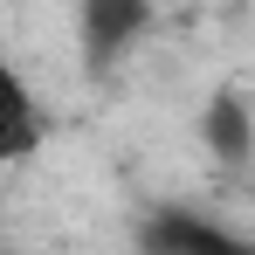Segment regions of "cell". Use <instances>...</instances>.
I'll return each instance as SVG.
<instances>
[{
	"label": "cell",
	"instance_id": "1",
	"mask_svg": "<svg viewBox=\"0 0 255 255\" xmlns=\"http://www.w3.org/2000/svg\"><path fill=\"white\" fill-rule=\"evenodd\" d=\"M138 249L145 255H255L249 235H235V228H221L193 207H159L138 228Z\"/></svg>",
	"mask_w": 255,
	"mask_h": 255
},
{
	"label": "cell",
	"instance_id": "2",
	"mask_svg": "<svg viewBox=\"0 0 255 255\" xmlns=\"http://www.w3.org/2000/svg\"><path fill=\"white\" fill-rule=\"evenodd\" d=\"M76 28H83V55L90 69L125 62L138 35L152 28V0H76Z\"/></svg>",
	"mask_w": 255,
	"mask_h": 255
},
{
	"label": "cell",
	"instance_id": "3",
	"mask_svg": "<svg viewBox=\"0 0 255 255\" xmlns=\"http://www.w3.org/2000/svg\"><path fill=\"white\" fill-rule=\"evenodd\" d=\"M48 138V111L42 97L28 90V76L14 69V62H0V166H21V159H35Z\"/></svg>",
	"mask_w": 255,
	"mask_h": 255
},
{
	"label": "cell",
	"instance_id": "4",
	"mask_svg": "<svg viewBox=\"0 0 255 255\" xmlns=\"http://www.w3.org/2000/svg\"><path fill=\"white\" fill-rule=\"evenodd\" d=\"M200 138L214 145V159H221V166H249V152H255L249 104H242L235 90H221V97L207 104V118H200Z\"/></svg>",
	"mask_w": 255,
	"mask_h": 255
},
{
	"label": "cell",
	"instance_id": "5",
	"mask_svg": "<svg viewBox=\"0 0 255 255\" xmlns=\"http://www.w3.org/2000/svg\"><path fill=\"white\" fill-rule=\"evenodd\" d=\"M0 62H7V48H0Z\"/></svg>",
	"mask_w": 255,
	"mask_h": 255
}]
</instances>
